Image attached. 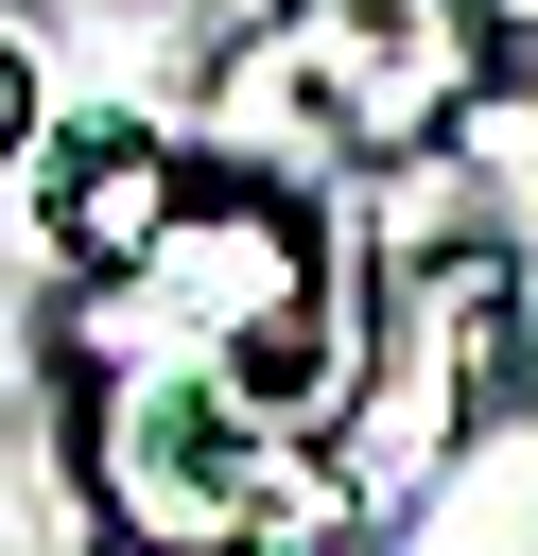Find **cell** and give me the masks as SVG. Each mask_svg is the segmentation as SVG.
Here are the masks:
<instances>
[{"label":"cell","mask_w":538,"mask_h":556,"mask_svg":"<svg viewBox=\"0 0 538 556\" xmlns=\"http://www.w3.org/2000/svg\"><path fill=\"white\" fill-rule=\"evenodd\" d=\"M69 365H87V400L156 382V400H208L260 452H312L330 417H364V278L278 156L191 139L174 208L121 261L69 278Z\"/></svg>","instance_id":"cell-1"},{"label":"cell","mask_w":538,"mask_h":556,"mask_svg":"<svg viewBox=\"0 0 538 556\" xmlns=\"http://www.w3.org/2000/svg\"><path fill=\"white\" fill-rule=\"evenodd\" d=\"M174 174H191V139H156V122H69V139H35V226H52V261H69V278L121 261V243L174 208Z\"/></svg>","instance_id":"cell-2"},{"label":"cell","mask_w":538,"mask_h":556,"mask_svg":"<svg viewBox=\"0 0 538 556\" xmlns=\"http://www.w3.org/2000/svg\"><path fill=\"white\" fill-rule=\"evenodd\" d=\"M17 139H35V52L0 35V156H17Z\"/></svg>","instance_id":"cell-3"},{"label":"cell","mask_w":538,"mask_h":556,"mask_svg":"<svg viewBox=\"0 0 538 556\" xmlns=\"http://www.w3.org/2000/svg\"><path fill=\"white\" fill-rule=\"evenodd\" d=\"M521 70H538V0H521Z\"/></svg>","instance_id":"cell-4"}]
</instances>
